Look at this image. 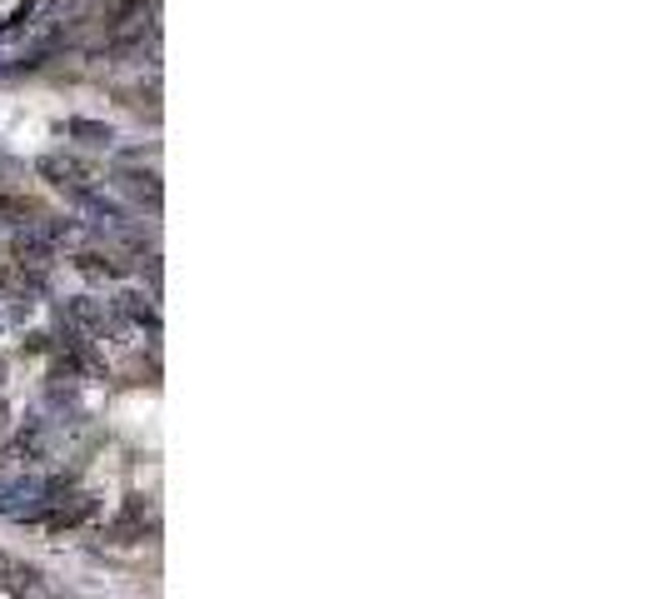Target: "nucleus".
<instances>
[{
  "label": "nucleus",
  "mask_w": 663,
  "mask_h": 599,
  "mask_svg": "<svg viewBox=\"0 0 663 599\" xmlns=\"http://www.w3.org/2000/svg\"><path fill=\"white\" fill-rule=\"evenodd\" d=\"M35 170H41L55 190H66V196L76 200V206L90 196V190H100L95 170H90L86 160H76V155H41V165H35Z\"/></svg>",
  "instance_id": "obj_1"
},
{
  "label": "nucleus",
  "mask_w": 663,
  "mask_h": 599,
  "mask_svg": "<svg viewBox=\"0 0 663 599\" xmlns=\"http://www.w3.org/2000/svg\"><path fill=\"white\" fill-rule=\"evenodd\" d=\"M60 320L76 335H105V330H115V310L105 300H95V295H70L66 306H60Z\"/></svg>",
  "instance_id": "obj_2"
},
{
  "label": "nucleus",
  "mask_w": 663,
  "mask_h": 599,
  "mask_svg": "<svg viewBox=\"0 0 663 599\" xmlns=\"http://www.w3.org/2000/svg\"><path fill=\"white\" fill-rule=\"evenodd\" d=\"M41 485L45 479H25V475H0V514L21 520L25 510L41 504Z\"/></svg>",
  "instance_id": "obj_3"
},
{
  "label": "nucleus",
  "mask_w": 663,
  "mask_h": 599,
  "mask_svg": "<svg viewBox=\"0 0 663 599\" xmlns=\"http://www.w3.org/2000/svg\"><path fill=\"white\" fill-rule=\"evenodd\" d=\"M115 534H125V540H145V530H155V510L135 495V500H125V510L115 514V524H110Z\"/></svg>",
  "instance_id": "obj_4"
},
{
  "label": "nucleus",
  "mask_w": 663,
  "mask_h": 599,
  "mask_svg": "<svg viewBox=\"0 0 663 599\" xmlns=\"http://www.w3.org/2000/svg\"><path fill=\"white\" fill-rule=\"evenodd\" d=\"M110 310H115V320H131V325L160 335V315H155V306L145 295H120V300H110Z\"/></svg>",
  "instance_id": "obj_5"
},
{
  "label": "nucleus",
  "mask_w": 663,
  "mask_h": 599,
  "mask_svg": "<svg viewBox=\"0 0 663 599\" xmlns=\"http://www.w3.org/2000/svg\"><path fill=\"white\" fill-rule=\"evenodd\" d=\"M120 186L131 190L135 200H145L150 210H160V175L155 170H120Z\"/></svg>",
  "instance_id": "obj_6"
},
{
  "label": "nucleus",
  "mask_w": 663,
  "mask_h": 599,
  "mask_svg": "<svg viewBox=\"0 0 663 599\" xmlns=\"http://www.w3.org/2000/svg\"><path fill=\"white\" fill-rule=\"evenodd\" d=\"M60 131L76 135V141H86V145H105V151L115 145V131H110V125H100V120H80V115H76V120H66Z\"/></svg>",
  "instance_id": "obj_7"
},
{
  "label": "nucleus",
  "mask_w": 663,
  "mask_h": 599,
  "mask_svg": "<svg viewBox=\"0 0 663 599\" xmlns=\"http://www.w3.org/2000/svg\"><path fill=\"white\" fill-rule=\"evenodd\" d=\"M76 270L90 275V280H120V275H125V265L110 260V255H76Z\"/></svg>",
  "instance_id": "obj_8"
},
{
  "label": "nucleus",
  "mask_w": 663,
  "mask_h": 599,
  "mask_svg": "<svg viewBox=\"0 0 663 599\" xmlns=\"http://www.w3.org/2000/svg\"><path fill=\"white\" fill-rule=\"evenodd\" d=\"M15 215H31V206H25V200H15V196H5V190H0V220H15Z\"/></svg>",
  "instance_id": "obj_9"
},
{
  "label": "nucleus",
  "mask_w": 663,
  "mask_h": 599,
  "mask_svg": "<svg viewBox=\"0 0 663 599\" xmlns=\"http://www.w3.org/2000/svg\"><path fill=\"white\" fill-rule=\"evenodd\" d=\"M0 300H5V280H0Z\"/></svg>",
  "instance_id": "obj_10"
},
{
  "label": "nucleus",
  "mask_w": 663,
  "mask_h": 599,
  "mask_svg": "<svg viewBox=\"0 0 663 599\" xmlns=\"http://www.w3.org/2000/svg\"><path fill=\"white\" fill-rule=\"evenodd\" d=\"M0 430H5V410H0Z\"/></svg>",
  "instance_id": "obj_11"
},
{
  "label": "nucleus",
  "mask_w": 663,
  "mask_h": 599,
  "mask_svg": "<svg viewBox=\"0 0 663 599\" xmlns=\"http://www.w3.org/2000/svg\"><path fill=\"white\" fill-rule=\"evenodd\" d=\"M0 375H5V365H0Z\"/></svg>",
  "instance_id": "obj_12"
}]
</instances>
